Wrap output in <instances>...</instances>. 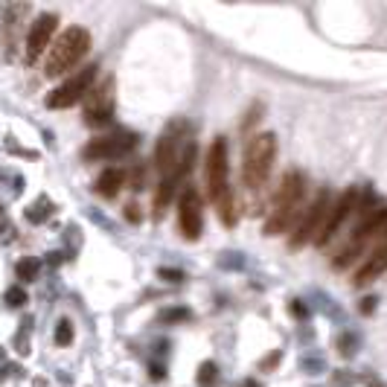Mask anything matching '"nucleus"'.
<instances>
[{
    "label": "nucleus",
    "mask_w": 387,
    "mask_h": 387,
    "mask_svg": "<svg viewBox=\"0 0 387 387\" xmlns=\"http://www.w3.org/2000/svg\"><path fill=\"white\" fill-rule=\"evenodd\" d=\"M306 175L297 169H289L282 175L280 187L274 192V204L265 218V236H280L297 222V216L303 213V201H306Z\"/></svg>",
    "instance_id": "1"
},
{
    "label": "nucleus",
    "mask_w": 387,
    "mask_h": 387,
    "mask_svg": "<svg viewBox=\"0 0 387 387\" xmlns=\"http://www.w3.org/2000/svg\"><path fill=\"white\" fill-rule=\"evenodd\" d=\"M230 163H227V143L224 137H216L207 151V192L210 201L216 204V213L222 224H236V207H233V192H230Z\"/></svg>",
    "instance_id": "2"
},
{
    "label": "nucleus",
    "mask_w": 387,
    "mask_h": 387,
    "mask_svg": "<svg viewBox=\"0 0 387 387\" xmlns=\"http://www.w3.org/2000/svg\"><path fill=\"white\" fill-rule=\"evenodd\" d=\"M381 244H387V210H373L364 222L353 230V236L346 239L344 251L332 260V268H338V271L350 268L361 256L367 260V256L373 251H379Z\"/></svg>",
    "instance_id": "3"
},
{
    "label": "nucleus",
    "mask_w": 387,
    "mask_h": 387,
    "mask_svg": "<svg viewBox=\"0 0 387 387\" xmlns=\"http://www.w3.org/2000/svg\"><path fill=\"white\" fill-rule=\"evenodd\" d=\"M87 50H90V32L85 27H67L53 41V47L47 50L44 73L50 79L67 76L73 67H79V61L87 56Z\"/></svg>",
    "instance_id": "4"
},
{
    "label": "nucleus",
    "mask_w": 387,
    "mask_h": 387,
    "mask_svg": "<svg viewBox=\"0 0 387 387\" xmlns=\"http://www.w3.org/2000/svg\"><path fill=\"white\" fill-rule=\"evenodd\" d=\"M274 160H277V137L271 132H262V134H253L244 146V154H242V178H244V187L251 192H260L268 178H271V169H274Z\"/></svg>",
    "instance_id": "5"
},
{
    "label": "nucleus",
    "mask_w": 387,
    "mask_h": 387,
    "mask_svg": "<svg viewBox=\"0 0 387 387\" xmlns=\"http://www.w3.org/2000/svg\"><path fill=\"white\" fill-rule=\"evenodd\" d=\"M329 207H332V196H329L326 189L317 192V198L303 210L297 227H294V233H291V239H289V248L300 251V248H306L308 242H315V239L320 236V230H324V224H326Z\"/></svg>",
    "instance_id": "6"
},
{
    "label": "nucleus",
    "mask_w": 387,
    "mask_h": 387,
    "mask_svg": "<svg viewBox=\"0 0 387 387\" xmlns=\"http://www.w3.org/2000/svg\"><path fill=\"white\" fill-rule=\"evenodd\" d=\"M94 79H96V67L94 64H87L85 70L79 73H73L70 79H64L56 90H50L47 94V108H53V111H61V108H73L76 102H82L87 96V90L94 87Z\"/></svg>",
    "instance_id": "7"
},
{
    "label": "nucleus",
    "mask_w": 387,
    "mask_h": 387,
    "mask_svg": "<svg viewBox=\"0 0 387 387\" xmlns=\"http://www.w3.org/2000/svg\"><path fill=\"white\" fill-rule=\"evenodd\" d=\"M82 102H85V125L105 128L114 117V76L102 79L96 87H90Z\"/></svg>",
    "instance_id": "8"
},
{
    "label": "nucleus",
    "mask_w": 387,
    "mask_h": 387,
    "mask_svg": "<svg viewBox=\"0 0 387 387\" xmlns=\"http://www.w3.org/2000/svg\"><path fill=\"white\" fill-rule=\"evenodd\" d=\"M178 227L184 233L187 242H198L204 233V207H201V196L198 189L187 187L178 198Z\"/></svg>",
    "instance_id": "9"
},
{
    "label": "nucleus",
    "mask_w": 387,
    "mask_h": 387,
    "mask_svg": "<svg viewBox=\"0 0 387 387\" xmlns=\"http://www.w3.org/2000/svg\"><path fill=\"white\" fill-rule=\"evenodd\" d=\"M180 143H184V123H169L154 146V166L163 178H172V169L180 163Z\"/></svg>",
    "instance_id": "10"
},
{
    "label": "nucleus",
    "mask_w": 387,
    "mask_h": 387,
    "mask_svg": "<svg viewBox=\"0 0 387 387\" xmlns=\"http://www.w3.org/2000/svg\"><path fill=\"white\" fill-rule=\"evenodd\" d=\"M56 27H59V18L53 12H44V15H38L32 21V27L27 32V64H35L50 47H53Z\"/></svg>",
    "instance_id": "11"
},
{
    "label": "nucleus",
    "mask_w": 387,
    "mask_h": 387,
    "mask_svg": "<svg viewBox=\"0 0 387 387\" xmlns=\"http://www.w3.org/2000/svg\"><path fill=\"white\" fill-rule=\"evenodd\" d=\"M137 146V134H108V137H96L85 146V158L87 160H111V158H123Z\"/></svg>",
    "instance_id": "12"
},
{
    "label": "nucleus",
    "mask_w": 387,
    "mask_h": 387,
    "mask_svg": "<svg viewBox=\"0 0 387 387\" xmlns=\"http://www.w3.org/2000/svg\"><path fill=\"white\" fill-rule=\"evenodd\" d=\"M355 198H358V192H355V189H346L344 196H338V198L332 201L329 216H326V224H324V230H320V236L315 239L317 248H326V244H329L335 236H338L341 224H344L346 218L353 216V210H355Z\"/></svg>",
    "instance_id": "13"
},
{
    "label": "nucleus",
    "mask_w": 387,
    "mask_h": 387,
    "mask_svg": "<svg viewBox=\"0 0 387 387\" xmlns=\"http://www.w3.org/2000/svg\"><path fill=\"white\" fill-rule=\"evenodd\" d=\"M123 184H125V169L111 166V169H105L96 178L94 189H96V196H102V198H117V192L123 189Z\"/></svg>",
    "instance_id": "14"
},
{
    "label": "nucleus",
    "mask_w": 387,
    "mask_h": 387,
    "mask_svg": "<svg viewBox=\"0 0 387 387\" xmlns=\"http://www.w3.org/2000/svg\"><path fill=\"white\" fill-rule=\"evenodd\" d=\"M172 192H175V178H163L158 184V192H154V201H151V216L154 218H163L166 207L172 201Z\"/></svg>",
    "instance_id": "15"
},
{
    "label": "nucleus",
    "mask_w": 387,
    "mask_h": 387,
    "mask_svg": "<svg viewBox=\"0 0 387 387\" xmlns=\"http://www.w3.org/2000/svg\"><path fill=\"white\" fill-rule=\"evenodd\" d=\"M218 381V367H216V361H204V364L198 367V384L201 387H216Z\"/></svg>",
    "instance_id": "16"
},
{
    "label": "nucleus",
    "mask_w": 387,
    "mask_h": 387,
    "mask_svg": "<svg viewBox=\"0 0 387 387\" xmlns=\"http://www.w3.org/2000/svg\"><path fill=\"white\" fill-rule=\"evenodd\" d=\"M15 271H18V280H23V282H32V280L38 277V262H35V260H21Z\"/></svg>",
    "instance_id": "17"
},
{
    "label": "nucleus",
    "mask_w": 387,
    "mask_h": 387,
    "mask_svg": "<svg viewBox=\"0 0 387 387\" xmlns=\"http://www.w3.org/2000/svg\"><path fill=\"white\" fill-rule=\"evenodd\" d=\"M56 344H61V346L73 344V326H70V320H59V326H56Z\"/></svg>",
    "instance_id": "18"
},
{
    "label": "nucleus",
    "mask_w": 387,
    "mask_h": 387,
    "mask_svg": "<svg viewBox=\"0 0 387 387\" xmlns=\"http://www.w3.org/2000/svg\"><path fill=\"white\" fill-rule=\"evenodd\" d=\"M262 111H265V108L260 105V102H256V105H253V108H251L248 114H244V123H242V132H244V134H248V132H251V128H253L256 123H260V120H262Z\"/></svg>",
    "instance_id": "19"
},
{
    "label": "nucleus",
    "mask_w": 387,
    "mask_h": 387,
    "mask_svg": "<svg viewBox=\"0 0 387 387\" xmlns=\"http://www.w3.org/2000/svg\"><path fill=\"white\" fill-rule=\"evenodd\" d=\"M189 317H192L189 308H166V312L160 315L163 324H178V320H189Z\"/></svg>",
    "instance_id": "20"
},
{
    "label": "nucleus",
    "mask_w": 387,
    "mask_h": 387,
    "mask_svg": "<svg viewBox=\"0 0 387 387\" xmlns=\"http://www.w3.org/2000/svg\"><path fill=\"white\" fill-rule=\"evenodd\" d=\"M6 303H9V306H23V303H27V294H23V289L15 286V289L6 291Z\"/></svg>",
    "instance_id": "21"
},
{
    "label": "nucleus",
    "mask_w": 387,
    "mask_h": 387,
    "mask_svg": "<svg viewBox=\"0 0 387 387\" xmlns=\"http://www.w3.org/2000/svg\"><path fill=\"white\" fill-rule=\"evenodd\" d=\"M160 277H163L166 282H180V280H184V274H180V271H175V268H160Z\"/></svg>",
    "instance_id": "22"
},
{
    "label": "nucleus",
    "mask_w": 387,
    "mask_h": 387,
    "mask_svg": "<svg viewBox=\"0 0 387 387\" xmlns=\"http://www.w3.org/2000/svg\"><path fill=\"white\" fill-rule=\"evenodd\" d=\"M137 210H140L137 204H128V207H125V218H128V222H140V213Z\"/></svg>",
    "instance_id": "23"
},
{
    "label": "nucleus",
    "mask_w": 387,
    "mask_h": 387,
    "mask_svg": "<svg viewBox=\"0 0 387 387\" xmlns=\"http://www.w3.org/2000/svg\"><path fill=\"white\" fill-rule=\"evenodd\" d=\"M277 361H280V353H274V355H268V358L262 361V364H260V367H262V370H268V367H274V364H277Z\"/></svg>",
    "instance_id": "24"
},
{
    "label": "nucleus",
    "mask_w": 387,
    "mask_h": 387,
    "mask_svg": "<svg viewBox=\"0 0 387 387\" xmlns=\"http://www.w3.org/2000/svg\"><path fill=\"white\" fill-rule=\"evenodd\" d=\"M291 315H300V317H306V308H303L300 303H291Z\"/></svg>",
    "instance_id": "25"
},
{
    "label": "nucleus",
    "mask_w": 387,
    "mask_h": 387,
    "mask_svg": "<svg viewBox=\"0 0 387 387\" xmlns=\"http://www.w3.org/2000/svg\"><path fill=\"white\" fill-rule=\"evenodd\" d=\"M242 387H260V381H248V384H242Z\"/></svg>",
    "instance_id": "26"
}]
</instances>
